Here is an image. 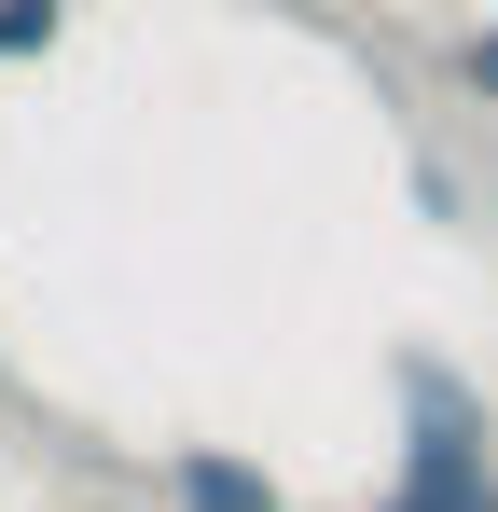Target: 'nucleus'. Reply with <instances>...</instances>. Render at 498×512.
I'll return each instance as SVG.
<instances>
[{
    "mask_svg": "<svg viewBox=\"0 0 498 512\" xmlns=\"http://www.w3.org/2000/svg\"><path fill=\"white\" fill-rule=\"evenodd\" d=\"M388 402H402V457L360 512H498V402L443 346H388Z\"/></svg>",
    "mask_w": 498,
    "mask_h": 512,
    "instance_id": "1",
    "label": "nucleus"
},
{
    "mask_svg": "<svg viewBox=\"0 0 498 512\" xmlns=\"http://www.w3.org/2000/svg\"><path fill=\"white\" fill-rule=\"evenodd\" d=\"M166 512H291V485L249 443H166Z\"/></svg>",
    "mask_w": 498,
    "mask_h": 512,
    "instance_id": "2",
    "label": "nucleus"
},
{
    "mask_svg": "<svg viewBox=\"0 0 498 512\" xmlns=\"http://www.w3.org/2000/svg\"><path fill=\"white\" fill-rule=\"evenodd\" d=\"M70 42V0H0V70H42Z\"/></svg>",
    "mask_w": 498,
    "mask_h": 512,
    "instance_id": "3",
    "label": "nucleus"
},
{
    "mask_svg": "<svg viewBox=\"0 0 498 512\" xmlns=\"http://www.w3.org/2000/svg\"><path fill=\"white\" fill-rule=\"evenodd\" d=\"M415 208H429V236H471V180L443 167V153H415Z\"/></svg>",
    "mask_w": 498,
    "mask_h": 512,
    "instance_id": "5",
    "label": "nucleus"
},
{
    "mask_svg": "<svg viewBox=\"0 0 498 512\" xmlns=\"http://www.w3.org/2000/svg\"><path fill=\"white\" fill-rule=\"evenodd\" d=\"M443 70H457V97H471V111H498V14H485V28H457V42H443Z\"/></svg>",
    "mask_w": 498,
    "mask_h": 512,
    "instance_id": "4",
    "label": "nucleus"
}]
</instances>
